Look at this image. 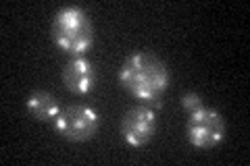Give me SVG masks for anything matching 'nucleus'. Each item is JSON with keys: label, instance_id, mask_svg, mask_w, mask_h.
I'll return each mask as SVG.
<instances>
[{"label": "nucleus", "instance_id": "1", "mask_svg": "<svg viewBox=\"0 0 250 166\" xmlns=\"http://www.w3.org/2000/svg\"><path fill=\"white\" fill-rule=\"evenodd\" d=\"M121 88L129 92L140 104L161 108L163 93L171 85V73L165 65V60L148 50L131 52L121 62L119 73H117Z\"/></svg>", "mask_w": 250, "mask_h": 166}, {"label": "nucleus", "instance_id": "2", "mask_svg": "<svg viewBox=\"0 0 250 166\" xmlns=\"http://www.w3.org/2000/svg\"><path fill=\"white\" fill-rule=\"evenodd\" d=\"M54 46L69 56H85L94 46V25L82 6L67 4L54 13L50 23Z\"/></svg>", "mask_w": 250, "mask_h": 166}, {"label": "nucleus", "instance_id": "3", "mask_svg": "<svg viewBox=\"0 0 250 166\" xmlns=\"http://www.w3.org/2000/svg\"><path fill=\"white\" fill-rule=\"evenodd\" d=\"M54 131L62 139L73 141V144H83L98 135L100 131V112L90 104H69L61 110L57 121L52 123Z\"/></svg>", "mask_w": 250, "mask_h": 166}, {"label": "nucleus", "instance_id": "4", "mask_svg": "<svg viewBox=\"0 0 250 166\" xmlns=\"http://www.w3.org/2000/svg\"><path fill=\"white\" fill-rule=\"evenodd\" d=\"M225 131H228V125L217 108L200 106L198 110L188 114L186 139L196 149H215L217 146H221Z\"/></svg>", "mask_w": 250, "mask_h": 166}, {"label": "nucleus", "instance_id": "5", "mask_svg": "<svg viewBox=\"0 0 250 166\" xmlns=\"http://www.w3.org/2000/svg\"><path fill=\"white\" fill-rule=\"evenodd\" d=\"M159 118H156V108L138 104L129 108L121 118V139L129 148H144L156 135Z\"/></svg>", "mask_w": 250, "mask_h": 166}, {"label": "nucleus", "instance_id": "6", "mask_svg": "<svg viewBox=\"0 0 250 166\" xmlns=\"http://www.w3.org/2000/svg\"><path fill=\"white\" fill-rule=\"evenodd\" d=\"M61 81L73 96H88L98 83V69L88 56H71L61 71Z\"/></svg>", "mask_w": 250, "mask_h": 166}, {"label": "nucleus", "instance_id": "7", "mask_svg": "<svg viewBox=\"0 0 250 166\" xmlns=\"http://www.w3.org/2000/svg\"><path fill=\"white\" fill-rule=\"evenodd\" d=\"M25 110L29 116H34L40 123H54L57 116L61 114L62 106L59 104V100L46 90H34L25 98Z\"/></svg>", "mask_w": 250, "mask_h": 166}, {"label": "nucleus", "instance_id": "8", "mask_svg": "<svg viewBox=\"0 0 250 166\" xmlns=\"http://www.w3.org/2000/svg\"><path fill=\"white\" fill-rule=\"evenodd\" d=\"M179 104H182V108L186 110V114H190V112H194V110H198L200 106H205V102H202L200 93L186 92V93H182V98H179Z\"/></svg>", "mask_w": 250, "mask_h": 166}]
</instances>
